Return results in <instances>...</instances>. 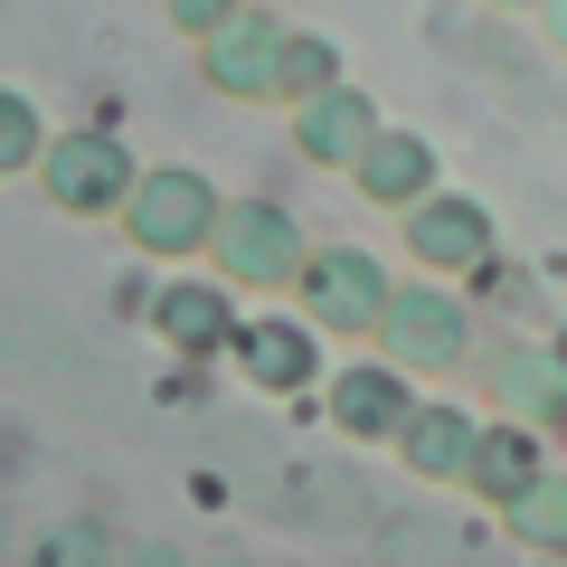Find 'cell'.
<instances>
[{
    "label": "cell",
    "instance_id": "1",
    "mask_svg": "<svg viewBox=\"0 0 567 567\" xmlns=\"http://www.w3.org/2000/svg\"><path fill=\"white\" fill-rule=\"evenodd\" d=\"M218 218H227V199H218L208 171H189V162H142V181H133V199H123L114 227H123L152 265H189V256L218 246Z\"/></svg>",
    "mask_w": 567,
    "mask_h": 567
},
{
    "label": "cell",
    "instance_id": "2",
    "mask_svg": "<svg viewBox=\"0 0 567 567\" xmlns=\"http://www.w3.org/2000/svg\"><path fill=\"white\" fill-rule=\"evenodd\" d=\"M208 265H218L237 293H265V303H275V293H293V284H303V265H312L303 218H293L284 199H227Z\"/></svg>",
    "mask_w": 567,
    "mask_h": 567
},
{
    "label": "cell",
    "instance_id": "3",
    "mask_svg": "<svg viewBox=\"0 0 567 567\" xmlns=\"http://www.w3.org/2000/svg\"><path fill=\"white\" fill-rule=\"evenodd\" d=\"M388 360H406L416 379H445V369L473 360V312L454 293V275H398V303H388V331H379Z\"/></svg>",
    "mask_w": 567,
    "mask_h": 567
},
{
    "label": "cell",
    "instance_id": "4",
    "mask_svg": "<svg viewBox=\"0 0 567 567\" xmlns=\"http://www.w3.org/2000/svg\"><path fill=\"white\" fill-rule=\"evenodd\" d=\"M133 181H142V162L104 133V123L58 133V142H48V162H39V199L58 208V218H123Z\"/></svg>",
    "mask_w": 567,
    "mask_h": 567
},
{
    "label": "cell",
    "instance_id": "5",
    "mask_svg": "<svg viewBox=\"0 0 567 567\" xmlns=\"http://www.w3.org/2000/svg\"><path fill=\"white\" fill-rule=\"evenodd\" d=\"M303 312L322 331H341V341H379L388 331V303H398V275H388L369 246H312V265H303Z\"/></svg>",
    "mask_w": 567,
    "mask_h": 567
},
{
    "label": "cell",
    "instance_id": "6",
    "mask_svg": "<svg viewBox=\"0 0 567 567\" xmlns=\"http://www.w3.org/2000/svg\"><path fill=\"white\" fill-rule=\"evenodd\" d=\"M237 331H246V293L208 265V275H171L162 293H152V341L171 350V360L208 369V360H237Z\"/></svg>",
    "mask_w": 567,
    "mask_h": 567
},
{
    "label": "cell",
    "instance_id": "7",
    "mask_svg": "<svg viewBox=\"0 0 567 567\" xmlns=\"http://www.w3.org/2000/svg\"><path fill=\"white\" fill-rule=\"evenodd\" d=\"M398 246L425 275H483V265H502V227H492V208L473 189H425L398 218Z\"/></svg>",
    "mask_w": 567,
    "mask_h": 567
},
{
    "label": "cell",
    "instance_id": "8",
    "mask_svg": "<svg viewBox=\"0 0 567 567\" xmlns=\"http://www.w3.org/2000/svg\"><path fill=\"white\" fill-rule=\"evenodd\" d=\"M284 48H293V20L265 10V0H246L218 39H199V76L227 104H284Z\"/></svg>",
    "mask_w": 567,
    "mask_h": 567
},
{
    "label": "cell",
    "instance_id": "9",
    "mask_svg": "<svg viewBox=\"0 0 567 567\" xmlns=\"http://www.w3.org/2000/svg\"><path fill=\"white\" fill-rule=\"evenodd\" d=\"M237 369L265 398H322V322L312 312H246L237 331Z\"/></svg>",
    "mask_w": 567,
    "mask_h": 567
},
{
    "label": "cell",
    "instance_id": "10",
    "mask_svg": "<svg viewBox=\"0 0 567 567\" xmlns=\"http://www.w3.org/2000/svg\"><path fill=\"white\" fill-rule=\"evenodd\" d=\"M322 416L341 425L350 445H398V425L416 416V369L388 360V350H379V360H350L341 379L322 388Z\"/></svg>",
    "mask_w": 567,
    "mask_h": 567
},
{
    "label": "cell",
    "instance_id": "11",
    "mask_svg": "<svg viewBox=\"0 0 567 567\" xmlns=\"http://www.w3.org/2000/svg\"><path fill=\"white\" fill-rule=\"evenodd\" d=\"M350 189H360L369 208H388V218H406L425 189H445V152H435L416 123H379V142L350 162Z\"/></svg>",
    "mask_w": 567,
    "mask_h": 567
},
{
    "label": "cell",
    "instance_id": "12",
    "mask_svg": "<svg viewBox=\"0 0 567 567\" xmlns=\"http://www.w3.org/2000/svg\"><path fill=\"white\" fill-rule=\"evenodd\" d=\"M483 425L492 416H473L464 398H416V416L398 425V464L416 473V483H454V492H464L473 483V454H483Z\"/></svg>",
    "mask_w": 567,
    "mask_h": 567
},
{
    "label": "cell",
    "instance_id": "13",
    "mask_svg": "<svg viewBox=\"0 0 567 567\" xmlns=\"http://www.w3.org/2000/svg\"><path fill=\"white\" fill-rule=\"evenodd\" d=\"M379 123H388V114H379V95L341 76V85H322L312 104H293V152H303L312 171H350L369 142H379Z\"/></svg>",
    "mask_w": 567,
    "mask_h": 567
},
{
    "label": "cell",
    "instance_id": "14",
    "mask_svg": "<svg viewBox=\"0 0 567 567\" xmlns=\"http://www.w3.org/2000/svg\"><path fill=\"white\" fill-rule=\"evenodd\" d=\"M548 473H558V454H548V425H539V416H492L464 492H473L483 511H511L529 483H548Z\"/></svg>",
    "mask_w": 567,
    "mask_h": 567
},
{
    "label": "cell",
    "instance_id": "15",
    "mask_svg": "<svg viewBox=\"0 0 567 567\" xmlns=\"http://www.w3.org/2000/svg\"><path fill=\"white\" fill-rule=\"evenodd\" d=\"M492 398L511 406V416H539L548 435H558V416H567V360H558V341H539V350H492Z\"/></svg>",
    "mask_w": 567,
    "mask_h": 567
},
{
    "label": "cell",
    "instance_id": "16",
    "mask_svg": "<svg viewBox=\"0 0 567 567\" xmlns=\"http://www.w3.org/2000/svg\"><path fill=\"white\" fill-rule=\"evenodd\" d=\"M502 529L520 548H539V558H567V473H548V483H529L520 502L502 511Z\"/></svg>",
    "mask_w": 567,
    "mask_h": 567
},
{
    "label": "cell",
    "instance_id": "17",
    "mask_svg": "<svg viewBox=\"0 0 567 567\" xmlns=\"http://www.w3.org/2000/svg\"><path fill=\"white\" fill-rule=\"evenodd\" d=\"M48 123H39V104L20 95V85H0V171L10 181H39V162H48Z\"/></svg>",
    "mask_w": 567,
    "mask_h": 567
},
{
    "label": "cell",
    "instance_id": "18",
    "mask_svg": "<svg viewBox=\"0 0 567 567\" xmlns=\"http://www.w3.org/2000/svg\"><path fill=\"white\" fill-rule=\"evenodd\" d=\"M322 85H341V48L322 29H293V48H284V104H312Z\"/></svg>",
    "mask_w": 567,
    "mask_h": 567
},
{
    "label": "cell",
    "instance_id": "19",
    "mask_svg": "<svg viewBox=\"0 0 567 567\" xmlns=\"http://www.w3.org/2000/svg\"><path fill=\"white\" fill-rule=\"evenodd\" d=\"M237 10H246V0H162V20H171V29H181V39H189V48H199V39H218V29H227V20H237Z\"/></svg>",
    "mask_w": 567,
    "mask_h": 567
},
{
    "label": "cell",
    "instance_id": "20",
    "mask_svg": "<svg viewBox=\"0 0 567 567\" xmlns=\"http://www.w3.org/2000/svg\"><path fill=\"white\" fill-rule=\"evenodd\" d=\"M529 20H539V39L558 48V58H567V0H539V10H529Z\"/></svg>",
    "mask_w": 567,
    "mask_h": 567
},
{
    "label": "cell",
    "instance_id": "21",
    "mask_svg": "<svg viewBox=\"0 0 567 567\" xmlns=\"http://www.w3.org/2000/svg\"><path fill=\"white\" fill-rule=\"evenodd\" d=\"M483 10H539V0H483Z\"/></svg>",
    "mask_w": 567,
    "mask_h": 567
},
{
    "label": "cell",
    "instance_id": "22",
    "mask_svg": "<svg viewBox=\"0 0 567 567\" xmlns=\"http://www.w3.org/2000/svg\"><path fill=\"white\" fill-rule=\"evenodd\" d=\"M548 341H558V360H567V322H558V331H548Z\"/></svg>",
    "mask_w": 567,
    "mask_h": 567
},
{
    "label": "cell",
    "instance_id": "23",
    "mask_svg": "<svg viewBox=\"0 0 567 567\" xmlns=\"http://www.w3.org/2000/svg\"><path fill=\"white\" fill-rule=\"evenodd\" d=\"M558 435H567V416H558Z\"/></svg>",
    "mask_w": 567,
    "mask_h": 567
}]
</instances>
